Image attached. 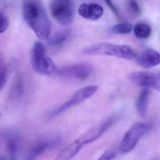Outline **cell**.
<instances>
[{"label":"cell","mask_w":160,"mask_h":160,"mask_svg":"<svg viewBox=\"0 0 160 160\" xmlns=\"http://www.w3.org/2000/svg\"><path fill=\"white\" fill-rule=\"evenodd\" d=\"M115 155V152L113 150H108L97 160H113L114 158Z\"/></svg>","instance_id":"cell-22"},{"label":"cell","mask_w":160,"mask_h":160,"mask_svg":"<svg viewBox=\"0 0 160 160\" xmlns=\"http://www.w3.org/2000/svg\"><path fill=\"white\" fill-rule=\"evenodd\" d=\"M0 160H6L5 159H4V158H1V159H0Z\"/></svg>","instance_id":"cell-25"},{"label":"cell","mask_w":160,"mask_h":160,"mask_svg":"<svg viewBox=\"0 0 160 160\" xmlns=\"http://www.w3.org/2000/svg\"><path fill=\"white\" fill-rule=\"evenodd\" d=\"M78 13L84 18L90 20H97L103 15V7L96 3H84L80 6Z\"/></svg>","instance_id":"cell-11"},{"label":"cell","mask_w":160,"mask_h":160,"mask_svg":"<svg viewBox=\"0 0 160 160\" xmlns=\"http://www.w3.org/2000/svg\"></svg>","instance_id":"cell-28"},{"label":"cell","mask_w":160,"mask_h":160,"mask_svg":"<svg viewBox=\"0 0 160 160\" xmlns=\"http://www.w3.org/2000/svg\"><path fill=\"white\" fill-rule=\"evenodd\" d=\"M150 93L149 88H143L138 95L136 101V109L142 117H146L147 114Z\"/></svg>","instance_id":"cell-14"},{"label":"cell","mask_w":160,"mask_h":160,"mask_svg":"<svg viewBox=\"0 0 160 160\" xmlns=\"http://www.w3.org/2000/svg\"><path fill=\"white\" fill-rule=\"evenodd\" d=\"M118 119L119 116L117 115L109 116L100 124L95 126L91 130H89L78 140L82 146L88 144L96 141L102 136L109 129L111 128L113 125L116 123Z\"/></svg>","instance_id":"cell-8"},{"label":"cell","mask_w":160,"mask_h":160,"mask_svg":"<svg viewBox=\"0 0 160 160\" xmlns=\"http://www.w3.org/2000/svg\"><path fill=\"white\" fill-rule=\"evenodd\" d=\"M9 21L7 17L0 12V34L4 33L8 28Z\"/></svg>","instance_id":"cell-21"},{"label":"cell","mask_w":160,"mask_h":160,"mask_svg":"<svg viewBox=\"0 0 160 160\" xmlns=\"http://www.w3.org/2000/svg\"><path fill=\"white\" fill-rule=\"evenodd\" d=\"M139 65L145 69H150L160 64V54L153 49H147L137 57Z\"/></svg>","instance_id":"cell-12"},{"label":"cell","mask_w":160,"mask_h":160,"mask_svg":"<svg viewBox=\"0 0 160 160\" xmlns=\"http://www.w3.org/2000/svg\"><path fill=\"white\" fill-rule=\"evenodd\" d=\"M50 9L53 18L61 24L68 25L73 23L75 17V6L72 1H52Z\"/></svg>","instance_id":"cell-5"},{"label":"cell","mask_w":160,"mask_h":160,"mask_svg":"<svg viewBox=\"0 0 160 160\" xmlns=\"http://www.w3.org/2000/svg\"><path fill=\"white\" fill-rule=\"evenodd\" d=\"M5 65H2L1 62H0V73H1Z\"/></svg>","instance_id":"cell-24"},{"label":"cell","mask_w":160,"mask_h":160,"mask_svg":"<svg viewBox=\"0 0 160 160\" xmlns=\"http://www.w3.org/2000/svg\"><path fill=\"white\" fill-rule=\"evenodd\" d=\"M98 89V86L94 85H88L79 89L74 93L69 100L52 111L49 114V117H56L68 109L83 102L92 96Z\"/></svg>","instance_id":"cell-6"},{"label":"cell","mask_w":160,"mask_h":160,"mask_svg":"<svg viewBox=\"0 0 160 160\" xmlns=\"http://www.w3.org/2000/svg\"><path fill=\"white\" fill-rule=\"evenodd\" d=\"M153 127L151 123H136L127 132L121 140L119 151L121 155H126L132 151L140 139Z\"/></svg>","instance_id":"cell-3"},{"label":"cell","mask_w":160,"mask_h":160,"mask_svg":"<svg viewBox=\"0 0 160 160\" xmlns=\"http://www.w3.org/2000/svg\"><path fill=\"white\" fill-rule=\"evenodd\" d=\"M71 31L69 29H64L55 33L48 41V44L52 47L61 46L67 41L71 35Z\"/></svg>","instance_id":"cell-15"},{"label":"cell","mask_w":160,"mask_h":160,"mask_svg":"<svg viewBox=\"0 0 160 160\" xmlns=\"http://www.w3.org/2000/svg\"><path fill=\"white\" fill-rule=\"evenodd\" d=\"M93 71V68L91 65L87 63H79L62 67L58 70L57 73L64 78L81 80L88 78Z\"/></svg>","instance_id":"cell-7"},{"label":"cell","mask_w":160,"mask_h":160,"mask_svg":"<svg viewBox=\"0 0 160 160\" xmlns=\"http://www.w3.org/2000/svg\"><path fill=\"white\" fill-rule=\"evenodd\" d=\"M105 3L109 6V7L112 9V10L113 12L114 13L115 15L117 17V18L120 19L121 18V15H120V13H119V10H118L117 7L114 4H113V3L112 1H106Z\"/></svg>","instance_id":"cell-23"},{"label":"cell","mask_w":160,"mask_h":160,"mask_svg":"<svg viewBox=\"0 0 160 160\" xmlns=\"http://www.w3.org/2000/svg\"><path fill=\"white\" fill-rule=\"evenodd\" d=\"M129 80L135 85L143 88L156 89L158 81V73L147 71H135L128 76Z\"/></svg>","instance_id":"cell-9"},{"label":"cell","mask_w":160,"mask_h":160,"mask_svg":"<svg viewBox=\"0 0 160 160\" xmlns=\"http://www.w3.org/2000/svg\"><path fill=\"white\" fill-rule=\"evenodd\" d=\"M23 91V82L20 77L16 80L13 88L11 90L10 98L15 100H18L21 97Z\"/></svg>","instance_id":"cell-19"},{"label":"cell","mask_w":160,"mask_h":160,"mask_svg":"<svg viewBox=\"0 0 160 160\" xmlns=\"http://www.w3.org/2000/svg\"><path fill=\"white\" fill-rule=\"evenodd\" d=\"M133 31L135 35L138 38L146 39L152 34V29L150 25L145 23H139L134 26Z\"/></svg>","instance_id":"cell-16"},{"label":"cell","mask_w":160,"mask_h":160,"mask_svg":"<svg viewBox=\"0 0 160 160\" xmlns=\"http://www.w3.org/2000/svg\"><path fill=\"white\" fill-rule=\"evenodd\" d=\"M87 55H106L127 60L137 57L135 51L127 45H116L109 43H100L84 48L82 50Z\"/></svg>","instance_id":"cell-2"},{"label":"cell","mask_w":160,"mask_h":160,"mask_svg":"<svg viewBox=\"0 0 160 160\" xmlns=\"http://www.w3.org/2000/svg\"><path fill=\"white\" fill-rule=\"evenodd\" d=\"M159 91H160V90H159Z\"/></svg>","instance_id":"cell-27"},{"label":"cell","mask_w":160,"mask_h":160,"mask_svg":"<svg viewBox=\"0 0 160 160\" xmlns=\"http://www.w3.org/2000/svg\"><path fill=\"white\" fill-rule=\"evenodd\" d=\"M31 63L35 71L44 75H50L55 71L54 62L46 55V49L40 41L34 44L31 54Z\"/></svg>","instance_id":"cell-4"},{"label":"cell","mask_w":160,"mask_h":160,"mask_svg":"<svg viewBox=\"0 0 160 160\" xmlns=\"http://www.w3.org/2000/svg\"><path fill=\"white\" fill-rule=\"evenodd\" d=\"M22 17L26 23L41 40L49 38L52 23L42 3L37 0L22 2Z\"/></svg>","instance_id":"cell-1"},{"label":"cell","mask_w":160,"mask_h":160,"mask_svg":"<svg viewBox=\"0 0 160 160\" xmlns=\"http://www.w3.org/2000/svg\"><path fill=\"white\" fill-rule=\"evenodd\" d=\"M58 139L43 140L33 145L26 153L23 160H36L44 153L56 145Z\"/></svg>","instance_id":"cell-10"},{"label":"cell","mask_w":160,"mask_h":160,"mask_svg":"<svg viewBox=\"0 0 160 160\" xmlns=\"http://www.w3.org/2000/svg\"><path fill=\"white\" fill-rule=\"evenodd\" d=\"M82 146L78 139L64 148L54 160H70L79 152Z\"/></svg>","instance_id":"cell-13"},{"label":"cell","mask_w":160,"mask_h":160,"mask_svg":"<svg viewBox=\"0 0 160 160\" xmlns=\"http://www.w3.org/2000/svg\"><path fill=\"white\" fill-rule=\"evenodd\" d=\"M2 113H1V112H0V117H1V116H2Z\"/></svg>","instance_id":"cell-26"},{"label":"cell","mask_w":160,"mask_h":160,"mask_svg":"<svg viewBox=\"0 0 160 160\" xmlns=\"http://www.w3.org/2000/svg\"><path fill=\"white\" fill-rule=\"evenodd\" d=\"M126 8L127 13L132 18H137L142 14V8L137 1L133 0L127 1Z\"/></svg>","instance_id":"cell-17"},{"label":"cell","mask_w":160,"mask_h":160,"mask_svg":"<svg viewBox=\"0 0 160 160\" xmlns=\"http://www.w3.org/2000/svg\"><path fill=\"white\" fill-rule=\"evenodd\" d=\"M10 64L5 65L2 71L0 73V90L5 85L10 73Z\"/></svg>","instance_id":"cell-20"},{"label":"cell","mask_w":160,"mask_h":160,"mask_svg":"<svg viewBox=\"0 0 160 160\" xmlns=\"http://www.w3.org/2000/svg\"><path fill=\"white\" fill-rule=\"evenodd\" d=\"M133 29V25L130 23L125 22L119 23L110 28V33L119 34H130Z\"/></svg>","instance_id":"cell-18"}]
</instances>
